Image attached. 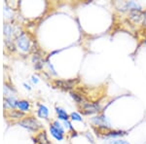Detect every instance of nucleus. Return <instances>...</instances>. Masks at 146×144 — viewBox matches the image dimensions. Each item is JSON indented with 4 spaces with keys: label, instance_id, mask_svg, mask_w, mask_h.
<instances>
[{
    "label": "nucleus",
    "instance_id": "nucleus-1",
    "mask_svg": "<svg viewBox=\"0 0 146 144\" xmlns=\"http://www.w3.org/2000/svg\"><path fill=\"white\" fill-rule=\"evenodd\" d=\"M19 124H20L22 127L29 129H31V131H37V129L40 127V124L35 119H33V118H27V119H25V120H23V121H21Z\"/></svg>",
    "mask_w": 146,
    "mask_h": 144
},
{
    "label": "nucleus",
    "instance_id": "nucleus-2",
    "mask_svg": "<svg viewBox=\"0 0 146 144\" xmlns=\"http://www.w3.org/2000/svg\"><path fill=\"white\" fill-rule=\"evenodd\" d=\"M83 113L84 114H93V113H96L100 111V105L96 103H90V102H85L83 103Z\"/></svg>",
    "mask_w": 146,
    "mask_h": 144
},
{
    "label": "nucleus",
    "instance_id": "nucleus-3",
    "mask_svg": "<svg viewBox=\"0 0 146 144\" xmlns=\"http://www.w3.org/2000/svg\"><path fill=\"white\" fill-rule=\"evenodd\" d=\"M142 18H143L142 13L140 12V10H133V11H131V13H129V20L133 23H140Z\"/></svg>",
    "mask_w": 146,
    "mask_h": 144
},
{
    "label": "nucleus",
    "instance_id": "nucleus-4",
    "mask_svg": "<svg viewBox=\"0 0 146 144\" xmlns=\"http://www.w3.org/2000/svg\"><path fill=\"white\" fill-rule=\"evenodd\" d=\"M77 81V80H76ZM74 80H68V81H56L55 82V85L58 86V88H62V89H65V90H68V89H71L73 87V85L75 84Z\"/></svg>",
    "mask_w": 146,
    "mask_h": 144
},
{
    "label": "nucleus",
    "instance_id": "nucleus-5",
    "mask_svg": "<svg viewBox=\"0 0 146 144\" xmlns=\"http://www.w3.org/2000/svg\"><path fill=\"white\" fill-rule=\"evenodd\" d=\"M18 45L23 51H28L29 49V41L25 36H22L18 39Z\"/></svg>",
    "mask_w": 146,
    "mask_h": 144
},
{
    "label": "nucleus",
    "instance_id": "nucleus-6",
    "mask_svg": "<svg viewBox=\"0 0 146 144\" xmlns=\"http://www.w3.org/2000/svg\"><path fill=\"white\" fill-rule=\"evenodd\" d=\"M50 131H51L52 135H53L55 138L58 139V140H62V139L63 138V134L60 133V131H58V129H56V127L53 126V125L50 127Z\"/></svg>",
    "mask_w": 146,
    "mask_h": 144
},
{
    "label": "nucleus",
    "instance_id": "nucleus-7",
    "mask_svg": "<svg viewBox=\"0 0 146 144\" xmlns=\"http://www.w3.org/2000/svg\"><path fill=\"white\" fill-rule=\"evenodd\" d=\"M93 122L96 124L98 126L100 127H105V123H106V119H105L103 116H98V117H95L93 119Z\"/></svg>",
    "mask_w": 146,
    "mask_h": 144
},
{
    "label": "nucleus",
    "instance_id": "nucleus-8",
    "mask_svg": "<svg viewBox=\"0 0 146 144\" xmlns=\"http://www.w3.org/2000/svg\"><path fill=\"white\" fill-rule=\"evenodd\" d=\"M48 114H49V111L47 109L46 106L44 105H40L39 106V109H38V115L41 118H47L48 117Z\"/></svg>",
    "mask_w": 146,
    "mask_h": 144
},
{
    "label": "nucleus",
    "instance_id": "nucleus-9",
    "mask_svg": "<svg viewBox=\"0 0 146 144\" xmlns=\"http://www.w3.org/2000/svg\"><path fill=\"white\" fill-rule=\"evenodd\" d=\"M10 118H14V119H18V118H21L23 116V113L20 112V111H17V110H10L8 113H7Z\"/></svg>",
    "mask_w": 146,
    "mask_h": 144
},
{
    "label": "nucleus",
    "instance_id": "nucleus-10",
    "mask_svg": "<svg viewBox=\"0 0 146 144\" xmlns=\"http://www.w3.org/2000/svg\"><path fill=\"white\" fill-rule=\"evenodd\" d=\"M56 113L58 114V118H60V119L64 120V121H67L68 115L64 110H62V108H56Z\"/></svg>",
    "mask_w": 146,
    "mask_h": 144
},
{
    "label": "nucleus",
    "instance_id": "nucleus-11",
    "mask_svg": "<svg viewBox=\"0 0 146 144\" xmlns=\"http://www.w3.org/2000/svg\"><path fill=\"white\" fill-rule=\"evenodd\" d=\"M37 139H38L39 144H51L50 142H49L48 139H47V136H46L45 133H40L38 135V137H37Z\"/></svg>",
    "mask_w": 146,
    "mask_h": 144
},
{
    "label": "nucleus",
    "instance_id": "nucleus-12",
    "mask_svg": "<svg viewBox=\"0 0 146 144\" xmlns=\"http://www.w3.org/2000/svg\"><path fill=\"white\" fill-rule=\"evenodd\" d=\"M18 106L22 111H27L29 108V103L27 100H22V101H19L18 102Z\"/></svg>",
    "mask_w": 146,
    "mask_h": 144
},
{
    "label": "nucleus",
    "instance_id": "nucleus-13",
    "mask_svg": "<svg viewBox=\"0 0 146 144\" xmlns=\"http://www.w3.org/2000/svg\"><path fill=\"white\" fill-rule=\"evenodd\" d=\"M70 94H71L72 98H74V100H76L78 103H82V104H83V103L86 102V101L84 100L83 96H82L81 94H76V93H73V92H72V93H70Z\"/></svg>",
    "mask_w": 146,
    "mask_h": 144
},
{
    "label": "nucleus",
    "instance_id": "nucleus-14",
    "mask_svg": "<svg viewBox=\"0 0 146 144\" xmlns=\"http://www.w3.org/2000/svg\"><path fill=\"white\" fill-rule=\"evenodd\" d=\"M125 134L124 131H109L106 136H120V135H123Z\"/></svg>",
    "mask_w": 146,
    "mask_h": 144
},
{
    "label": "nucleus",
    "instance_id": "nucleus-15",
    "mask_svg": "<svg viewBox=\"0 0 146 144\" xmlns=\"http://www.w3.org/2000/svg\"><path fill=\"white\" fill-rule=\"evenodd\" d=\"M6 101H7V102H8L10 105L13 106V107H15V106H17V105H18V102H19V101H16L15 100H14V98H7Z\"/></svg>",
    "mask_w": 146,
    "mask_h": 144
},
{
    "label": "nucleus",
    "instance_id": "nucleus-16",
    "mask_svg": "<svg viewBox=\"0 0 146 144\" xmlns=\"http://www.w3.org/2000/svg\"><path fill=\"white\" fill-rule=\"evenodd\" d=\"M53 126L56 127V129H58V131H60V133H62V134H63V129H62V126H60V124L58 122H54V124H53Z\"/></svg>",
    "mask_w": 146,
    "mask_h": 144
},
{
    "label": "nucleus",
    "instance_id": "nucleus-17",
    "mask_svg": "<svg viewBox=\"0 0 146 144\" xmlns=\"http://www.w3.org/2000/svg\"><path fill=\"white\" fill-rule=\"evenodd\" d=\"M71 118H72V120H75V121H82L81 117H80V115L78 113H72Z\"/></svg>",
    "mask_w": 146,
    "mask_h": 144
},
{
    "label": "nucleus",
    "instance_id": "nucleus-18",
    "mask_svg": "<svg viewBox=\"0 0 146 144\" xmlns=\"http://www.w3.org/2000/svg\"><path fill=\"white\" fill-rule=\"evenodd\" d=\"M110 144H129L127 141H123V140H115V141H112Z\"/></svg>",
    "mask_w": 146,
    "mask_h": 144
},
{
    "label": "nucleus",
    "instance_id": "nucleus-19",
    "mask_svg": "<svg viewBox=\"0 0 146 144\" xmlns=\"http://www.w3.org/2000/svg\"><path fill=\"white\" fill-rule=\"evenodd\" d=\"M64 125H65V127H68V129H72V127H71V125H70V123H68L67 121H65L64 122Z\"/></svg>",
    "mask_w": 146,
    "mask_h": 144
},
{
    "label": "nucleus",
    "instance_id": "nucleus-20",
    "mask_svg": "<svg viewBox=\"0 0 146 144\" xmlns=\"http://www.w3.org/2000/svg\"><path fill=\"white\" fill-rule=\"evenodd\" d=\"M143 25H146V11L143 13Z\"/></svg>",
    "mask_w": 146,
    "mask_h": 144
},
{
    "label": "nucleus",
    "instance_id": "nucleus-21",
    "mask_svg": "<svg viewBox=\"0 0 146 144\" xmlns=\"http://www.w3.org/2000/svg\"><path fill=\"white\" fill-rule=\"evenodd\" d=\"M37 81H38V80H37V78H34L33 77V82H34V83H36Z\"/></svg>",
    "mask_w": 146,
    "mask_h": 144
},
{
    "label": "nucleus",
    "instance_id": "nucleus-22",
    "mask_svg": "<svg viewBox=\"0 0 146 144\" xmlns=\"http://www.w3.org/2000/svg\"><path fill=\"white\" fill-rule=\"evenodd\" d=\"M145 43H146V41H145Z\"/></svg>",
    "mask_w": 146,
    "mask_h": 144
}]
</instances>
